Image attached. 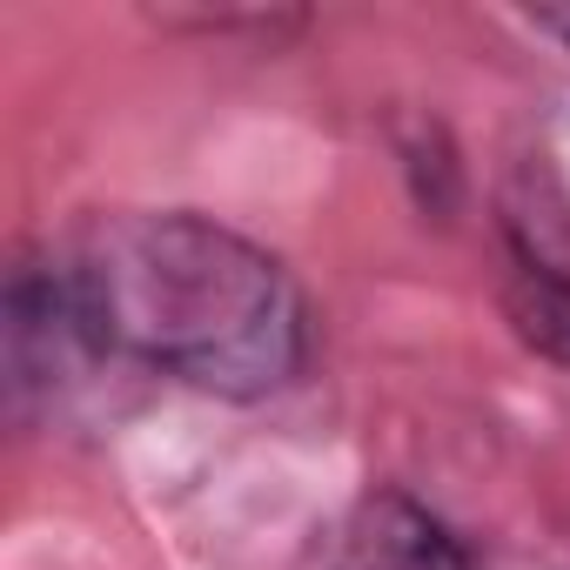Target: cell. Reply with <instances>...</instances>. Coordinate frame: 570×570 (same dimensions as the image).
Segmentation results:
<instances>
[{
	"label": "cell",
	"instance_id": "1",
	"mask_svg": "<svg viewBox=\"0 0 570 570\" xmlns=\"http://www.w3.org/2000/svg\"><path fill=\"white\" fill-rule=\"evenodd\" d=\"M48 275L95 356L161 370L188 390L255 403L289 390L309 363V303L296 275L215 215H101Z\"/></svg>",
	"mask_w": 570,
	"mask_h": 570
},
{
	"label": "cell",
	"instance_id": "2",
	"mask_svg": "<svg viewBox=\"0 0 570 570\" xmlns=\"http://www.w3.org/2000/svg\"><path fill=\"white\" fill-rule=\"evenodd\" d=\"M323 570H476V557L410 490H370L343 517Z\"/></svg>",
	"mask_w": 570,
	"mask_h": 570
}]
</instances>
